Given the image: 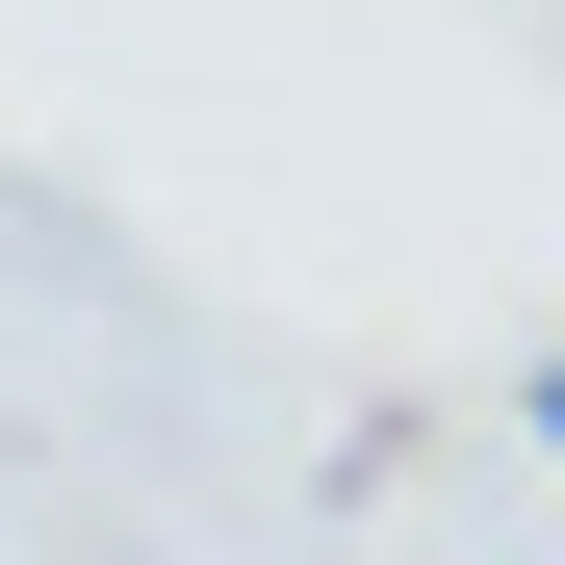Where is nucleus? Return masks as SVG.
I'll return each mask as SVG.
<instances>
[{"mask_svg": "<svg viewBox=\"0 0 565 565\" xmlns=\"http://www.w3.org/2000/svg\"><path fill=\"white\" fill-rule=\"evenodd\" d=\"M514 412H540V462H565V360H540V386H514Z\"/></svg>", "mask_w": 565, "mask_h": 565, "instance_id": "nucleus-1", "label": "nucleus"}]
</instances>
